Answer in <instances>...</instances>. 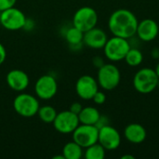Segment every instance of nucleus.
<instances>
[{
    "label": "nucleus",
    "instance_id": "393cba45",
    "mask_svg": "<svg viewBox=\"0 0 159 159\" xmlns=\"http://www.w3.org/2000/svg\"><path fill=\"white\" fill-rule=\"evenodd\" d=\"M83 109V106L81 105V103H79V102H74V103H72V105L70 106V111L71 112H73L74 114H75V115H79V113L81 112V110Z\"/></svg>",
    "mask_w": 159,
    "mask_h": 159
},
{
    "label": "nucleus",
    "instance_id": "5701e85b",
    "mask_svg": "<svg viewBox=\"0 0 159 159\" xmlns=\"http://www.w3.org/2000/svg\"><path fill=\"white\" fill-rule=\"evenodd\" d=\"M92 100H93V102H94L96 104H103V103L105 102V101H106V95H105L103 92L98 90V91L95 93V95L93 96Z\"/></svg>",
    "mask_w": 159,
    "mask_h": 159
},
{
    "label": "nucleus",
    "instance_id": "9b49d317",
    "mask_svg": "<svg viewBox=\"0 0 159 159\" xmlns=\"http://www.w3.org/2000/svg\"><path fill=\"white\" fill-rule=\"evenodd\" d=\"M98 143H101L105 150H116L120 146L121 136L117 129L110 125H106L99 129Z\"/></svg>",
    "mask_w": 159,
    "mask_h": 159
},
{
    "label": "nucleus",
    "instance_id": "7ed1b4c3",
    "mask_svg": "<svg viewBox=\"0 0 159 159\" xmlns=\"http://www.w3.org/2000/svg\"><path fill=\"white\" fill-rule=\"evenodd\" d=\"M130 48L131 47L128 39L114 35L107 40L103 47V51L105 57L109 61H119L125 59Z\"/></svg>",
    "mask_w": 159,
    "mask_h": 159
},
{
    "label": "nucleus",
    "instance_id": "9d476101",
    "mask_svg": "<svg viewBox=\"0 0 159 159\" xmlns=\"http://www.w3.org/2000/svg\"><path fill=\"white\" fill-rule=\"evenodd\" d=\"M57 90L58 84L52 75H45L40 76L34 85V92L41 100H49L53 98L56 95Z\"/></svg>",
    "mask_w": 159,
    "mask_h": 159
},
{
    "label": "nucleus",
    "instance_id": "2eb2a0df",
    "mask_svg": "<svg viewBox=\"0 0 159 159\" xmlns=\"http://www.w3.org/2000/svg\"><path fill=\"white\" fill-rule=\"evenodd\" d=\"M7 83L11 89L20 92L27 89L29 85V77L25 72L19 69H14L7 73Z\"/></svg>",
    "mask_w": 159,
    "mask_h": 159
},
{
    "label": "nucleus",
    "instance_id": "c756f323",
    "mask_svg": "<svg viewBox=\"0 0 159 159\" xmlns=\"http://www.w3.org/2000/svg\"><path fill=\"white\" fill-rule=\"evenodd\" d=\"M155 71H156V73H157V76H158V78H159V62L157 63V67H156Z\"/></svg>",
    "mask_w": 159,
    "mask_h": 159
},
{
    "label": "nucleus",
    "instance_id": "f3484780",
    "mask_svg": "<svg viewBox=\"0 0 159 159\" xmlns=\"http://www.w3.org/2000/svg\"><path fill=\"white\" fill-rule=\"evenodd\" d=\"M101 117V114L98 109L92 106L84 107L78 115L80 124L85 125H96Z\"/></svg>",
    "mask_w": 159,
    "mask_h": 159
},
{
    "label": "nucleus",
    "instance_id": "6e6552de",
    "mask_svg": "<svg viewBox=\"0 0 159 159\" xmlns=\"http://www.w3.org/2000/svg\"><path fill=\"white\" fill-rule=\"evenodd\" d=\"M98 138L99 129L95 125L79 124L73 132V141L83 148H87L98 143Z\"/></svg>",
    "mask_w": 159,
    "mask_h": 159
},
{
    "label": "nucleus",
    "instance_id": "bb28decb",
    "mask_svg": "<svg viewBox=\"0 0 159 159\" xmlns=\"http://www.w3.org/2000/svg\"><path fill=\"white\" fill-rule=\"evenodd\" d=\"M93 64H94L96 67H98V69H99L100 67H102V66L104 64V61H103V60H102V58L96 57V58L93 59Z\"/></svg>",
    "mask_w": 159,
    "mask_h": 159
},
{
    "label": "nucleus",
    "instance_id": "4468645a",
    "mask_svg": "<svg viewBox=\"0 0 159 159\" xmlns=\"http://www.w3.org/2000/svg\"><path fill=\"white\" fill-rule=\"evenodd\" d=\"M159 33V26L152 19H144L138 23L136 34L144 42H150L154 40Z\"/></svg>",
    "mask_w": 159,
    "mask_h": 159
},
{
    "label": "nucleus",
    "instance_id": "b1692460",
    "mask_svg": "<svg viewBox=\"0 0 159 159\" xmlns=\"http://www.w3.org/2000/svg\"><path fill=\"white\" fill-rule=\"evenodd\" d=\"M17 0H0V12L15 6Z\"/></svg>",
    "mask_w": 159,
    "mask_h": 159
},
{
    "label": "nucleus",
    "instance_id": "7c9ffc66",
    "mask_svg": "<svg viewBox=\"0 0 159 159\" xmlns=\"http://www.w3.org/2000/svg\"><path fill=\"white\" fill-rule=\"evenodd\" d=\"M0 13H1V12H0Z\"/></svg>",
    "mask_w": 159,
    "mask_h": 159
},
{
    "label": "nucleus",
    "instance_id": "1a4fd4ad",
    "mask_svg": "<svg viewBox=\"0 0 159 159\" xmlns=\"http://www.w3.org/2000/svg\"><path fill=\"white\" fill-rule=\"evenodd\" d=\"M53 126L55 129L62 134L73 133L74 130L79 126V118L78 116L68 111H62L61 113H57V116L53 121Z\"/></svg>",
    "mask_w": 159,
    "mask_h": 159
},
{
    "label": "nucleus",
    "instance_id": "20e7f679",
    "mask_svg": "<svg viewBox=\"0 0 159 159\" xmlns=\"http://www.w3.org/2000/svg\"><path fill=\"white\" fill-rule=\"evenodd\" d=\"M121 74L119 69L113 63L103 64L98 70L97 81L99 86L105 90L115 89L120 83Z\"/></svg>",
    "mask_w": 159,
    "mask_h": 159
},
{
    "label": "nucleus",
    "instance_id": "0eeeda50",
    "mask_svg": "<svg viewBox=\"0 0 159 159\" xmlns=\"http://www.w3.org/2000/svg\"><path fill=\"white\" fill-rule=\"evenodd\" d=\"M0 23L7 30L17 31L26 25V18L21 10L12 7L1 11Z\"/></svg>",
    "mask_w": 159,
    "mask_h": 159
},
{
    "label": "nucleus",
    "instance_id": "a211bd4d",
    "mask_svg": "<svg viewBox=\"0 0 159 159\" xmlns=\"http://www.w3.org/2000/svg\"><path fill=\"white\" fill-rule=\"evenodd\" d=\"M62 155L65 159H80L83 156V147L74 141L67 143L63 146Z\"/></svg>",
    "mask_w": 159,
    "mask_h": 159
},
{
    "label": "nucleus",
    "instance_id": "412c9836",
    "mask_svg": "<svg viewBox=\"0 0 159 159\" xmlns=\"http://www.w3.org/2000/svg\"><path fill=\"white\" fill-rule=\"evenodd\" d=\"M127 62L128 65L135 67L140 65L143 61V55L142 53L141 50H139L138 48H130L129 50L128 51L125 59H124Z\"/></svg>",
    "mask_w": 159,
    "mask_h": 159
},
{
    "label": "nucleus",
    "instance_id": "dca6fc26",
    "mask_svg": "<svg viewBox=\"0 0 159 159\" xmlns=\"http://www.w3.org/2000/svg\"><path fill=\"white\" fill-rule=\"evenodd\" d=\"M124 136L129 143L139 144L145 141L147 132L143 126L138 123H131L125 128Z\"/></svg>",
    "mask_w": 159,
    "mask_h": 159
},
{
    "label": "nucleus",
    "instance_id": "f257e3e1",
    "mask_svg": "<svg viewBox=\"0 0 159 159\" xmlns=\"http://www.w3.org/2000/svg\"><path fill=\"white\" fill-rule=\"evenodd\" d=\"M138 23L136 16L130 10L120 8L111 14L108 27L113 35L130 39L136 34Z\"/></svg>",
    "mask_w": 159,
    "mask_h": 159
},
{
    "label": "nucleus",
    "instance_id": "39448f33",
    "mask_svg": "<svg viewBox=\"0 0 159 159\" xmlns=\"http://www.w3.org/2000/svg\"><path fill=\"white\" fill-rule=\"evenodd\" d=\"M13 107L15 112L22 117H33L37 115L39 109L38 100L30 94L20 93L13 102Z\"/></svg>",
    "mask_w": 159,
    "mask_h": 159
},
{
    "label": "nucleus",
    "instance_id": "6ab92c4d",
    "mask_svg": "<svg viewBox=\"0 0 159 159\" xmlns=\"http://www.w3.org/2000/svg\"><path fill=\"white\" fill-rule=\"evenodd\" d=\"M105 148L99 143H96L86 148L85 157L87 159H103L105 157Z\"/></svg>",
    "mask_w": 159,
    "mask_h": 159
},
{
    "label": "nucleus",
    "instance_id": "ddd939ff",
    "mask_svg": "<svg viewBox=\"0 0 159 159\" xmlns=\"http://www.w3.org/2000/svg\"><path fill=\"white\" fill-rule=\"evenodd\" d=\"M108 38L106 33L100 28L94 27L84 33L83 42L87 47L90 48H94V49L103 48Z\"/></svg>",
    "mask_w": 159,
    "mask_h": 159
},
{
    "label": "nucleus",
    "instance_id": "423d86ee",
    "mask_svg": "<svg viewBox=\"0 0 159 159\" xmlns=\"http://www.w3.org/2000/svg\"><path fill=\"white\" fill-rule=\"evenodd\" d=\"M98 22V14L90 7H82L78 8L73 18V24L83 33L96 27Z\"/></svg>",
    "mask_w": 159,
    "mask_h": 159
},
{
    "label": "nucleus",
    "instance_id": "f8f14e48",
    "mask_svg": "<svg viewBox=\"0 0 159 159\" xmlns=\"http://www.w3.org/2000/svg\"><path fill=\"white\" fill-rule=\"evenodd\" d=\"M99 90L98 81L91 75H82L75 84V91L79 98L83 100H92L95 93Z\"/></svg>",
    "mask_w": 159,
    "mask_h": 159
},
{
    "label": "nucleus",
    "instance_id": "4be33fe9",
    "mask_svg": "<svg viewBox=\"0 0 159 159\" xmlns=\"http://www.w3.org/2000/svg\"><path fill=\"white\" fill-rule=\"evenodd\" d=\"M37 115L39 118L41 119V121L47 124H50V123H53L57 116V112L54 109V107L50 105H45V106L39 107Z\"/></svg>",
    "mask_w": 159,
    "mask_h": 159
},
{
    "label": "nucleus",
    "instance_id": "aec40b11",
    "mask_svg": "<svg viewBox=\"0 0 159 159\" xmlns=\"http://www.w3.org/2000/svg\"><path fill=\"white\" fill-rule=\"evenodd\" d=\"M83 37H84V33L78 28H76L75 26L69 28L65 34V38L67 42L72 46L80 45L83 42Z\"/></svg>",
    "mask_w": 159,
    "mask_h": 159
},
{
    "label": "nucleus",
    "instance_id": "a878e982",
    "mask_svg": "<svg viewBox=\"0 0 159 159\" xmlns=\"http://www.w3.org/2000/svg\"><path fill=\"white\" fill-rule=\"evenodd\" d=\"M7 57V52H6V48H4V46L0 43V65L5 61Z\"/></svg>",
    "mask_w": 159,
    "mask_h": 159
},
{
    "label": "nucleus",
    "instance_id": "c85d7f7f",
    "mask_svg": "<svg viewBox=\"0 0 159 159\" xmlns=\"http://www.w3.org/2000/svg\"><path fill=\"white\" fill-rule=\"evenodd\" d=\"M122 159H134L133 156H130V155H126V156H122Z\"/></svg>",
    "mask_w": 159,
    "mask_h": 159
},
{
    "label": "nucleus",
    "instance_id": "f03ea898",
    "mask_svg": "<svg viewBox=\"0 0 159 159\" xmlns=\"http://www.w3.org/2000/svg\"><path fill=\"white\" fill-rule=\"evenodd\" d=\"M158 80L155 70L152 68H143L135 74L133 77V87L142 94H149L157 88Z\"/></svg>",
    "mask_w": 159,
    "mask_h": 159
},
{
    "label": "nucleus",
    "instance_id": "cd10ccee",
    "mask_svg": "<svg viewBox=\"0 0 159 159\" xmlns=\"http://www.w3.org/2000/svg\"><path fill=\"white\" fill-rule=\"evenodd\" d=\"M152 56L154 57V58H156V59H157L159 57V50L157 48H156V49H154L153 51H152Z\"/></svg>",
    "mask_w": 159,
    "mask_h": 159
}]
</instances>
